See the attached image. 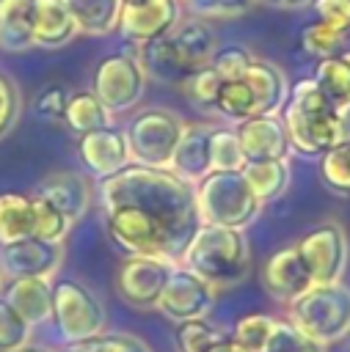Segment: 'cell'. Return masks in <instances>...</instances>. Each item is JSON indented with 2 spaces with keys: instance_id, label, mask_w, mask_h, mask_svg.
<instances>
[{
  "instance_id": "cell-18",
  "label": "cell",
  "mask_w": 350,
  "mask_h": 352,
  "mask_svg": "<svg viewBox=\"0 0 350 352\" xmlns=\"http://www.w3.org/2000/svg\"><path fill=\"white\" fill-rule=\"evenodd\" d=\"M234 132L240 138L245 162L248 160H289L292 146H289L281 113L278 116H251V118L240 121Z\"/></svg>"
},
{
  "instance_id": "cell-30",
  "label": "cell",
  "mask_w": 350,
  "mask_h": 352,
  "mask_svg": "<svg viewBox=\"0 0 350 352\" xmlns=\"http://www.w3.org/2000/svg\"><path fill=\"white\" fill-rule=\"evenodd\" d=\"M320 179L331 192L350 198V140L342 138L320 157Z\"/></svg>"
},
{
  "instance_id": "cell-23",
  "label": "cell",
  "mask_w": 350,
  "mask_h": 352,
  "mask_svg": "<svg viewBox=\"0 0 350 352\" xmlns=\"http://www.w3.org/2000/svg\"><path fill=\"white\" fill-rule=\"evenodd\" d=\"M36 236V201L22 192H0V245Z\"/></svg>"
},
{
  "instance_id": "cell-8",
  "label": "cell",
  "mask_w": 350,
  "mask_h": 352,
  "mask_svg": "<svg viewBox=\"0 0 350 352\" xmlns=\"http://www.w3.org/2000/svg\"><path fill=\"white\" fill-rule=\"evenodd\" d=\"M52 319L66 344H80L105 330V305L85 283L63 278L52 286Z\"/></svg>"
},
{
  "instance_id": "cell-27",
  "label": "cell",
  "mask_w": 350,
  "mask_h": 352,
  "mask_svg": "<svg viewBox=\"0 0 350 352\" xmlns=\"http://www.w3.org/2000/svg\"><path fill=\"white\" fill-rule=\"evenodd\" d=\"M110 121H113V113H110L91 91L69 94L66 113H63V124L69 126V132H74V135L80 138V135H85V132L110 126Z\"/></svg>"
},
{
  "instance_id": "cell-1",
  "label": "cell",
  "mask_w": 350,
  "mask_h": 352,
  "mask_svg": "<svg viewBox=\"0 0 350 352\" xmlns=\"http://www.w3.org/2000/svg\"><path fill=\"white\" fill-rule=\"evenodd\" d=\"M99 206L110 242L127 256L179 261L198 228L196 184L168 168L130 162L99 179Z\"/></svg>"
},
{
  "instance_id": "cell-34",
  "label": "cell",
  "mask_w": 350,
  "mask_h": 352,
  "mask_svg": "<svg viewBox=\"0 0 350 352\" xmlns=\"http://www.w3.org/2000/svg\"><path fill=\"white\" fill-rule=\"evenodd\" d=\"M344 38H347V33H342V30H336V28L320 22V19L311 22L309 28H303V33H300L303 52L311 55V58H317V60L325 58V55H331V52H339L342 44H344Z\"/></svg>"
},
{
  "instance_id": "cell-22",
  "label": "cell",
  "mask_w": 350,
  "mask_h": 352,
  "mask_svg": "<svg viewBox=\"0 0 350 352\" xmlns=\"http://www.w3.org/2000/svg\"><path fill=\"white\" fill-rule=\"evenodd\" d=\"M245 82L254 91L256 116H278L284 110L287 96H289V80L281 66H276L273 60L256 58L245 74Z\"/></svg>"
},
{
  "instance_id": "cell-45",
  "label": "cell",
  "mask_w": 350,
  "mask_h": 352,
  "mask_svg": "<svg viewBox=\"0 0 350 352\" xmlns=\"http://www.w3.org/2000/svg\"><path fill=\"white\" fill-rule=\"evenodd\" d=\"M204 352H248V349H245V346H240L231 336H220V338H218V341H212Z\"/></svg>"
},
{
  "instance_id": "cell-7",
  "label": "cell",
  "mask_w": 350,
  "mask_h": 352,
  "mask_svg": "<svg viewBox=\"0 0 350 352\" xmlns=\"http://www.w3.org/2000/svg\"><path fill=\"white\" fill-rule=\"evenodd\" d=\"M185 124L187 121L182 116L165 107L138 110L124 126L132 162L149 165V168H168Z\"/></svg>"
},
{
  "instance_id": "cell-47",
  "label": "cell",
  "mask_w": 350,
  "mask_h": 352,
  "mask_svg": "<svg viewBox=\"0 0 350 352\" xmlns=\"http://www.w3.org/2000/svg\"><path fill=\"white\" fill-rule=\"evenodd\" d=\"M339 124H342V138L350 140V99L339 104Z\"/></svg>"
},
{
  "instance_id": "cell-35",
  "label": "cell",
  "mask_w": 350,
  "mask_h": 352,
  "mask_svg": "<svg viewBox=\"0 0 350 352\" xmlns=\"http://www.w3.org/2000/svg\"><path fill=\"white\" fill-rule=\"evenodd\" d=\"M256 0H182V8L190 16L215 22V19H234L254 8Z\"/></svg>"
},
{
  "instance_id": "cell-41",
  "label": "cell",
  "mask_w": 350,
  "mask_h": 352,
  "mask_svg": "<svg viewBox=\"0 0 350 352\" xmlns=\"http://www.w3.org/2000/svg\"><path fill=\"white\" fill-rule=\"evenodd\" d=\"M19 110H22V96H19L17 82L0 72V138H6L14 129Z\"/></svg>"
},
{
  "instance_id": "cell-49",
  "label": "cell",
  "mask_w": 350,
  "mask_h": 352,
  "mask_svg": "<svg viewBox=\"0 0 350 352\" xmlns=\"http://www.w3.org/2000/svg\"><path fill=\"white\" fill-rule=\"evenodd\" d=\"M14 352H50V349H44V346H33V344H25V346H19V349H14Z\"/></svg>"
},
{
  "instance_id": "cell-10",
  "label": "cell",
  "mask_w": 350,
  "mask_h": 352,
  "mask_svg": "<svg viewBox=\"0 0 350 352\" xmlns=\"http://www.w3.org/2000/svg\"><path fill=\"white\" fill-rule=\"evenodd\" d=\"M314 283H336L347 270V234L339 223L328 220L306 231L295 242Z\"/></svg>"
},
{
  "instance_id": "cell-26",
  "label": "cell",
  "mask_w": 350,
  "mask_h": 352,
  "mask_svg": "<svg viewBox=\"0 0 350 352\" xmlns=\"http://www.w3.org/2000/svg\"><path fill=\"white\" fill-rule=\"evenodd\" d=\"M30 6L33 0H0V50L25 52L33 47Z\"/></svg>"
},
{
  "instance_id": "cell-32",
  "label": "cell",
  "mask_w": 350,
  "mask_h": 352,
  "mask_svg": "<svg viewBox=\"0 0 350 352\" xmlns=\"http://www.w3.org/2000/svg\"><path fill=\"white\" fill-rule=\"evenodd\" d=\"M209 162L212 170H240L245 165V154L234 129L215 126L209 138Z\"/></svg>"
},
{
  "instance_id": "cell-36",
  "label": "cell",
  "mask_w": 350,
  "mask_h": 352,
  "mask_svg": "<svg viewBox=\"0 0 350 352\" xmlns=\"http://www.w3.org/2000/svg\"><path fill=\"white\" fill-rule=\"evenodd\" d=\"M220 82H223V80L212 72V66H204V69L193 72L179 88H182V94H185L196 107H201V110H212L215 96H218V91H220Z\"/></svg>"
},
{
  "instance_id": "cell-48",
  "label": "cell",
  "mask_w": 350,
  "mask_h": 352,
  "mask_svg": "<svg viewBox=\"0 0 350 352\" xmlns=\"http://www.w3.org/2000/svg\"><path fill=\"white\" fill-rule=\"evenodd\" d=\"M63 352H91V349H88V341H80V344H69Z\"/></svg>"
},
{
  "instance_id": "cell-14",
  "label": "cell",
  "mask_w": 350,
  "mask_h": 352,
  "mask_svg": "<svg viewBox=\"0 0 350 352\" xmlns=\"http://www.w3.org/2000/svg\"><path fill=\"white\" fill-rule=\"evenodd\" d=\"M0 264L11 278H52L63 264V242L41 236H25L11 245H0Z\"/></svg>"
},
{
  "instance_id": "cell-13",
  "label": "cell",
  "mask_w": 350,
  "mask_h": 352,
  "mask_svg": "<svg viewBox=\"0 0 350 352\" xmlns=\"http://www.w3.org/2000/svg\"><path fill=\"white\" fill-rule=\"evenodd\" d=\"M174 264L160 256H127L116 272V292L132 308H154Z\"/></svg>"
},
{
  "instance_id": "cell-12",
  "label": "cell",
  "mask_w": 350,
  "mask_h": 352,
  "mask_svg": "<svg viewBox=\"0 0 350 352\" xmlns=\"http://www.w3.org/2000/svg\"><path fill=\"white\" fill-rule=\"evenodd\" d=\"M182 16V0H121L119 30L130 44L141 47L171 33Z\"/></svg>"
},
{
  "instance_id": "cell-31",
  "label": "cell",
  "mask_w": 350,
  "mask_h": 352,
  "mask_svg": "<svg viewBox=\"0 0 350 352\" xmlns=\"http://www.w3.org/2000/svg\"><path fill=\"white\" fill-rule=\"evenodd\" d=\"M259 352H325V346L309 338L306 333H300L289 319H276Z\"/></svg>"
},
{
  "instance_id": "cell-40",
  "label": "cell",
  "mask_w": 350,
  "mask_h": 352,
  "mask_svg": "<svg viewBox=\"0 0 350 352\" xmlns=\"http://www.w3.org/2000/svg\"><path fill=\"white\" fill-rule=\"evenodd\" d=\"M33 201H36V236L50 239V242H63L66 234L72 231V223L50 201L36 198V195H33Z\"/></svg>"
},
{
  "instance_id": "cell-16",
  "label": "cell",
  "mask_w": 350,
  "mask_h": 352,
  "mask_svg": "<svg viewBox=\"0 0 350 352\" xmlns=\"http://www.w3.org/2000/svg\"><path fill=\"white\" fill-rule=\"evenodd\" d=\"M262 286H265V292L270 297H276L278 302H287V305L292 300H298L306 289L314 286V280H311V275H309V270H306V264H303V258H300L295 245H287V248L276 250L265 261Z\"/></svg>"
},
{
  "instance_id": "cell-46",
  "label": "cell",
  "mask_w": 350,
  "mask_h": 352,
  "mask_svg": "<svg viewBox=\"0 0 350 352\" xmlns=\"http://www.w3.org/2000/svg\"><path fill=\"white\" fill-rule=\"evenodd\" d=\"M256 3H267V6H276V8H287V11L311 6V0H256Z\"/></svg>"
},
{
  "instance_id": "cell-37",
  "label": "cell",
  "mask_w": 350,
  "mask_h": 352,
  "mask_svg": "<svg viewBox=\"0 0 350 352\" xmlns=\"http://www.w3.org/2000/svg\"><path fill=\"white\" fill-rule=\"evenodd\" d=\"M226 336L207 319H190L176 327V352H204L212 341Z\"/></svg>"
},
{
  "instance_id": "cell-15",
  "label": "cell",
  "mask_w": 350,
  "mask_h": 352,
  "mask_svg": "<svg viewBox=\"0 0 350 352\" xmlns=\"http://www.w3.org/2000/svg\"><path fill=\"white\" fill-rule=\"evenodd\" d=\"M77 157H80L85 173H91L96 179H107L132 162L127 135H124V129H119L113 124L80 135L77 138Z\"/></svg>"
},
{
  "instance_id": "cell-17",
  "label": "cell",
  "mask_w": 350,
  "mask_h": 352,
  "mask_svg": "<svg viewBox=\"0 0 350 352\" xmlns=\"http://www.w3.org/2000/svg\"><path fill=\"white\" fill-rule=\"evenodd\" d=\"M36 198H44L50 201L58 212H63V217L74 226L77 220L85 217V212L91 209V201H94V187L91 182L85 179V173H77V170H58V173H50L47 179H41L33 190Z\"/></svg>"
},
{
  "instance_id": "cell-21",
  "label": "cell",
  "mask_w": 350,
  "mask_h": 352,
  "mask_svg": "<svg viewBox=\"0 0 350 352\" xmlns=\"http://www.w3.org/2000/svg\"><path fill=\"white\" fill-rule=\"evenodd\" d=\"M3 297L30 327L52 319V280L50 278H11L6 283Z\"/></svg>"
},
{
  "instance_id": "cell-33",
  "label": "cell",
  "mask_w": 350,
  "mask_h": 352,
  "mask_svg": "<svg viewBox=\"0 0 350 352\" xmlns=\"http://www.w3.org/2000/svg\"><path fill=\"white\" fill-rule=\"evenodd\" d=\"M254 60H256V55L245 44H223L215 50L209 66L220 80H243Z\"/></svg>"
},
{
  "instance_id": "cell-5",
  "label": "cell",
  "mask_w": 350,
  "mask_h": 352,
  "mask_svg": "<svg viewBox=\"0 0 350 352\" xmlns=\"http://www.w3.org/2000/svg\"><path fill=\"white\" fill-rule=\"evenodd\" d=\"M262 212V201L248 187L243 170H209L196 184L198 223L245 231Z\"/></svg>"
},
{
  "instance_id": "cell-9",
  "label": "cell",
  "mask_w": 350,
  "mask_h": 352,
  "mask_svg": "<svg viewBox=\"0 0 350 352\" xmlns=\"http://www.w3.org/2000/svg\"><path fill=\"white\" fill-rule=\"evenodd\" d=\"M146 80L149 77L135 52H110L94 66L91 94L116 116L141 104Z\"/></svg>"
},
{
  "instance_id": "cell-39",
  "label": "cell",
  "mask_w": 350,
  "mask_h": 352,
  "mask_svg": "<svg viewBox=\"0 0 350 352\" xmlns=\"http://www.w3.org/2000/svg\"><path fill=\"white\" fill-rule=\"evenodd\" d=\"M273 324H276V316H270V314H248L234 324V336L231 338L240 346H245L248 352H259V346L270 336Z\"/></svg>"
},
{
  "instance_id": "cell-20",
  "label": "cell",
  "mask_w": 350,
  "mask_h": 352,
  "mask_svg": "<svg viewBox=\"0 0 350 352\" xmlns=\"http://www.w3.org/2000/svg\"><path fill=\"white\" fill-rule=\"evenodd\" d=\"M212 129L209 124H185L182 129V138L176 143V151L171 157V165L168 170H174L179 179L190 182V184H198L209 170H212V162H209V138H212Z\"/></svg>"
},
{
  "instance_id": "cell-6",
  "label": "cell",
  "mask_w": 350,
  "mask_h": 352,
  "mask_svg": "<svg viewBox=\"0 0 350 352\" xmlns=\"http://www.w3.org/2000/svg\"><path fill=\"white\" fill-rule=\"evenodd\" d=\"M289 322L322 346L347 338L350 336V289L342 280L314 283L298 300L289 302Z\"/></svg>"
},
{
  "instance_id": "cell-29",
  "label": "cell",
  "mask_w": 350,
  "mask_h": 352,
  "mask_svg": "<svg viewBox=\"0 0 350 352\" xmlns=\"http://www.w3.org/2000/svg\"><path fill=\"white\" fill-rule=\"evenodd\" d=\"M212 110H218V116H223L231 124H240V121L256 116V99H254V91L245 82V77L243 80H223Z\"/></svg>"
},
{
  "instance_id": "cell-38",
  "label": "cell",
  "mask_w": 350,
  "mask_h": 352,
  "mask_svg": "<svg viewBox=\"0 0 350 352\" xmlns=\"http://www.w3.org/2000/svg\"><path fill=\"white\" fill-rule=\"evenodd\" d=\"M30 324L0 297V352H14L25 344H30Z\"/></svg>"
},
{
  "instance_id": "cell-11",
  "label": "cell",
  "mask_w": 350,
  "mask_h": 352,
  "mask_svg": "<svg viewBox=\"0 0 350 352\" xmlns=\"http://www.w3.org/2000/svg\"><path fill=\"white\" fill-rule=\"evenodd\" d=\"M215 292L218 289H212L204 278H198L182 264H174L154 308L176 324L190 319H207V314L215 305Z\"/></svg>"
},
{
  "instance_id": "cell-28",
  "label": "cell",
  "mask_w": 350,
  "mask_h": 352,
  "mask_svg": "<svg viewBox=\"0 0 350 352\" xmlns=\"http://www.w3.org/2000/svg\"><path fill=\"white\" fill-rule=\"evenodd\" d=\"M311 80L336 104L347 102L350 99V50H339V52H331V55L320 58L317 66H314Z\"/></svg>"
},
{
  "instance_id": "cell-3",
  "label": "cell",
  "mask_w": 350,
  "mask_h": 352,
  "mask_svg": "<svg viewBox=\"0 0 350 352\" xmlns=\"http://www.w3.org/2000/svg\"><path fill=\"white\" fill-rule=\"evenodd\" d=\"M281 121H284L292 151L303 157H322L331 146L342 140L339 104L328 99L325 91L311 77L289 85Z\"/></svg>"
},
{
  "instance_id": "cell-42",
  "label": "cell",
  "mask_w": 350,
  "mask_h": 352,
  "mask_svg": "<svg viewBox=\"0 0 350 352\" xmlns=\"http://www.w3.org/2000/svg\"><path fill=\"white\" fill-rule=\"evenodd\" d=\"M91 352H152L149 344L130 333H99L88 338Z\"/></svg>"
},
{
  "instance_id": "cell-43",
  "label": "cell",
  "mask_w": 350,
  "mask_h": 352,
  "mask_svg": "<svg viewBox=\"0 0 350 352\" xmlns=\"http://www.w3.org/2000/svg\"><path fill=\"white\" fill-rule=\"evenodd\" d=\"M66 102H69V91L63 85H47L36 96V116L44 121H63Z\"/></svg>"
},
{
  "instance_id": "cell-25",
  "label": "cell",
  "mask_w": 350,
  "mask_h": 352,
  "mask_svg": "<svg viewBox=\"0 0 350 352\" xmlns=\"http://www.w3.org/2000/svg\"><path fill=\"white\" fill-rule=\"evenodd\" d=\"M240 170L262 204L281 198L289 187V160H248Z\"/></svg>"
},
{
  "instance_id": "cell-44",
  "label": "cell",
  "mask_w": 350,
  "mask_h": 352,
  "mask_svg": "<svg viewBox=\"0 0 350 352\" xmlns=\"http://www.w3.org/2000/svg\"><path fill=\"white\" fill-rule=\"evenodd\" d=\"M311 6L320 22L342 33H350V0H311Z\"/></svg>"
},
{
  "instance_id": "cell-2",
  "label": "cell",
  "mask_w": 350,
  "mask_h": 352,
  "mask_svg": "<svg viewBox=\"0 0 350 352\" xmlns=\"http://www.w3.org/2000/svg\"><path fill=\"white\" fill-rule=\"evenodd\" d=\"M215 50H218V36L212 25L198 16H182L171 33L149 44H141L135 55L146 77L179 88L193 72L209 66Z\"/></svg>"
},
{
  "instance_id": "cell-19",
  "label": "cell",
  "mask_w": 350,
  "mask_h": 352,
  "mask_svg": "<svg viewBox=\"0 0 350 352\" xmlns=\"http://www.w3.org/2000/svg\"><path fill=\"white\" fill-rule=\"evenodd\" d=\"M33 47L58 50L77 38V25L66 8V0H33L30 6Z\"/></svg>"
},
{
  "instance_id": "cell-50",
  "label": "cell",
  "mask_w": 350,
  "mask_h": 352,
  "mask_svg": "<svg viewBox=\"0 0 350 352\" xmlns=\"http://www.w3.org/2000/svg\"><path fill=\"white\" fill-rule=\"evenodd\" d=\"M6 283H8V275H6V270H3V264H0V292L6 289Z\"/></svg>"
},
{
  "instance_id": "cell-4",
  "label": "cell",
  "mask_w": 350,
  "mask_h": 352,
  "mask_svg": "<svg viewBox=\"0 0 350 352\" xmlns=\"http://www.w3.org/2000/svg\"><path fill=\"white\" fill-rule=\"evenodd\" d=\"M176 264L204 278L212 289H231L251 272V248L240 228L198 223Z\"/></svg>"
},
{
  "instance_id": "cell-24",
  "label": "cell",
  "mask_w": 350,
  "mask_h": 352,
  "mask_svg": "<svg viewBox=\"0 0 350 352\" xmlns=\"http://www.w3.org/2000/svg\"><path fill=\"white\" fill-rule=\"evenodd\" d=\"M66 8L77 25V33L107 36L119 30L121 0H66Z\"/></svg>"
}]
</instances>
